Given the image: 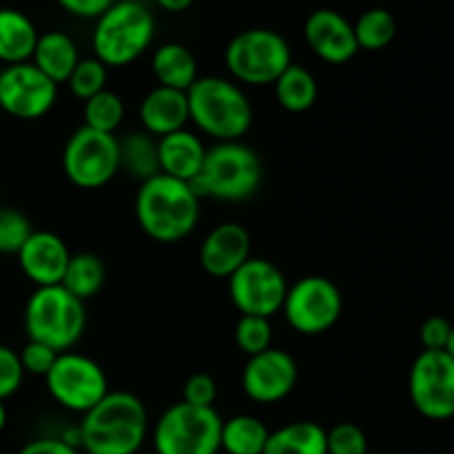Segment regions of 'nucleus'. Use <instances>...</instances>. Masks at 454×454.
Segmentation results:
<instances>
[{
  "mask_svg": "<svg viewBox=\"0 0 454 454\" xmlns=\"http://www.w3.org/2000/svg\"><path fill=\"white\" fill-rule=\"evenodd\" d=\"M149 434V412L137 395L109 390L82 415L78 443L87 454H136Z\"/></svg>",
  "mask_w": 454,
  "mask_h": 454,
  "instance_id": "obj_1",
  "label": "nucleus"
},
{
  "mask_svg": "<svg viewBox=\"0 0 454 454\" xmlns=\"http://www.w3.org/2000/svg\"><path fill=\"white\" fill-rule=\"evenodd\" d=\"M200 200L193 184L160 173L137 189L136 220L155 242H180L198 226Z\"/></svg>",
  "mask_w": 454,
  "mask_h": 454,
  "instance_id": "obj_2",
  "label": "nucleus"
},
{
  "mask_svg": "<svg viewBox=\"0 0 454 454\" xmlns=\"http://www.w3.org/2000/svg\"><path fill=\"white\" fill-rule=\"evenodd\" d=\"M189 120L215 142H239L253 127V106L238 82L204 75L186 91Z\"/></svg>",
  "mask_w": 454,
  "mask_h": 454,
  "instance_id": "obj_3",
  "label": "nucleus"
},
{
  "mask_svg": "<svg viewBox=\"0 0 454 454\" xmlns=\"http://www.w3.org/2000/svg\"><path fill=\"white\" fill-rule=\"evenodd\" d=\"M264 182L262 158L244 142H215L207 149L202 171L193 189L200 198L220 202H244L260 191Z\"/></svg>",
  "mask_w": 454,
  "mask_h": 454,
  "instance_id": "obj_4",
  "label": "nucleus"
},
{
  "mask_svg": "<svg viewBox=\"0 0 454 454\" xmlns=\"http://www.w3.org/2000/svg\"><path fill=\"white\" fill-rule=\"evenodd\" d=\"M155 38V18L137 0H115L100 18H96L91 47L93 58L109 67H127L136 62Z\"/></svg>",
  "mask_w": 454,
  "mask_h": 454,
  "instance_id": "obj_5",
  "label": "nucleus"
},
{
  "mask_svg": "<svg viewBox=\"0 0 454 454\" xmlns=\"http://www.w3.org/2000/svg\"><path fill=\"white\" fill-rule=\"evenodd\" d=\"M27 340L51 346L56 353L74 350L87 331V306L62 284L35 288L25 304Z\"/></svg>",
  "mask_w": 454,
  "mask_h": 454,
  "instance_id": "obj_6",
  "label": "nucleus"
},
{
  "mask_svg": "<svg viewBox=\"0 0 454 454\" xmlns=\"http://www.w3.org/2000/svg\"><path fill=\"white\" fill-rule=\"evenodd\" d=\"M224 62L229 74L248 87H266L293 65L286 38L273 29L255 27L239 31L226 44Z\"/></svg>",
  "mask_w": 454,
  "mask_h": 454,
  "instance_id": "obj_7",
  "label": "nucleus"
},
{
  "mask_svg": "<svg viewBox=\"0 0 454 454\" xmlns=\"http://www.w3.org/2000/svg\"><path fill=\"white\" fill-rule=\"evenodd\" d=\"M222 424L224 419L215 408L173 403L155 424V454H217L222 450Z\"/></svg>",
  "mask_w": 454,
  "mask_h": 454,
  "instance_id": "obj_8",
  "label": "nucleus"
},
{
  "mask_svg": "<svg viewBox=\"0 0 454 454\" xmlns=\"http://www.w3.org/2000/svg\"><path fill=\"white\" fill-rule=\"evenodd\" d=\"M62 171L78 189L96 191L106 186L120 173L118 137L82 124L62 149Z\"/></svg>",
  "mask_w": 454,
  "mask_h": 454,
  "instance_id": "obj_9",
  "label": "nucleus"
},
{
  "mask_svg": "<svg viewBox=\"0 0 454 454\" xmlns=\"http://www.w3.org/2000/svg\"><path fill=\"white\" fill-rule=\"evenodd\" d=\"M44 384L58 406L78 415L89 412L109 395L105 368L96 359L74 350L58 355L56 364L44 377Z\"/></svg>",
  "mask_w": 454,
  "mask_h": 454,
  "instance_id": "obj_10",
  "label": "nucleus"
},
{
  "mask_svg": "<svg viewBox=\"0 0 454 454\" xmlns=\"http://www.w3.org/2000/svg\"><path fill=\"white\" fill-rule=\"evenodd\" d=\"M344 300L333 279L322 275H306L295 284H288L282 315L288 326L306 337L324 335L341 317Z\"/></svg>",
  "mask_w": 454,
  "mask_h": 454,
  "instance_id": "obj_11",
  "label": "nucleus"
},
{
  "mask_svg": "<svg viewBox=\"0 0 454 454\" xmlns=\"http://www.w3.org/2000/svg\"><path fill=\"white\" fill-rule=\"evenodd\" d=\"M408 395L421 417L448 421L454 417V359L446 350H421L408 375Z\"/></svg>",
  "mask_w": 454,
  "mask_h": 454,
  "instance_id": "obj_12",
  "label": "nucleus"
},
{
  "mask_svg": "<svg viewBox=\"0 0 454 454\" xmlns=\"http://www.w3.org/2000/svg\"><path fill=\"white\" fill-rule=\"evenodd\" d=\"M288 282L278 264L251 257L229 278V297L239 315L266 317L282 313Z\"/></svg>",
  "mask_w": 454,
  "mask_h": 454,
  "instance_id": "obj_13",
  "label": "nucleus"
},
{
  "mask_svg": "<svg viewBox=\"0 0 454 454\" xmlns=\"http://www.w3.org/2000/svg\"><path fill=\"white\" fill-rule=\"evenodd\" d=\"M58 84L34 62L9 65L0 71V109L16 120H38L53 109Z\"/></svg>",
  "mask_w": 454,
  "mask_h": 454,
  "instance_id": "obj_14",
  "label": "nucleus"
},
{
  "mask_svg": "<svg viewBox=\"0 0 454 454\" xmlns=\"http://www.w3.org/2000/svg\"><path fill=\"white\" fill-rule=\"evenodd\" d=\"M300 366L295 357L282 348H273L248 357L242 371V390L251 402L270 406L279 403L297 388Z\"/></svg>",
  "mask_w": 454,
  "mask_h": 454,
  "instance_id": "obj_15",
  "label": "nucleus"
},
{
  "mask_svg": "<svg viewBox=\"0 0 454 454\" xmlns=\"http://www.w3.org/2000/svg\"><path fill=\"white\" fill-rule=\"evenodd\" d=\"M304 38L310 51L328 65H344L357 56L353 22L335 9H315L304 22Z\"/></svg>",
  "mask_w": 454,
  "mask_h": 454,
  "instance_id": "obj_16",
  "label": "nucleus"
},
{
  "mask_svg": "<svg viewBox=\"0 0 454 454\" xmlns=\"http://www.w3.org/2000/svg\"><path fill=\"white\" fill-rule=\"evenodd\" d=\"M16 257L22 275L35 288H43L58 286L62 282L67 264L71 260V251L60 235L51 233V231H34Z\"/></svg>",
  "mask_w": 454,
  "mask_h": 454,
  "instance_id": "obj_17",
  "label": "nucleus"
},
{
  "mask_svg": "<svg viewBox=\"0 0 454 454\" xmlns=\"http://www.w3.org/2000/svg\"><path fill=\"white\" fill-rule=\"evenodd\" d=\"M251 233L239 222H222L208 231L200 247V266L217 279H229L239 266L251 260Z\"/></svg>",
  "mask_w": 454,
  "mask_h": 454,
  "instance_id": "obj_18",
  "label": "nucleus"
},
{
  "mask_svg": "<svg viewBox=\"0 0 454 454\" xmlns=\"http://www.w3.org/2000/svg\"><path fill=\"white\" fill-rule=\"evenodd\" d=\"M204 158H207V145L198 133L189 129L158 137V162L162 176L193 184L202 171Z\"/></svg>",
  "mask_w": 454,
  "mask_h": 454,
  "instance_id": "obj_19",
  "label": "nucleus"
},
{
  "mask_svg": "<svg viewBox=\"0 0 454 454\" xmlns=\"http://www.w3.org/2000/svg\"><path fill=\"white\" fill-rule=\"evenodd\" d=\"M142 131L153 137H164L186 129L189 120V100L186 91L168 87H153L140 102Z\"/></svg>",
  "mask_w": 454,
  "mask_h": 454,
  "instance_id": "obj_20",
  "label": "nucleus"
},
{
  "mask_svg": "<svg viewBox=\"0 0 454 454\" xmlns=\"http://www.w3.org/2000/svg\"><path fill=\"white\" fill-rule=\"evenodd\" d=\"M38 35L34 20L27 13L13 7H0V62H4V67L31 62Z\"/></svg>",
  "mask_w": 454,
  "mask_h": 454,
  "instance_id": "obj_21",
  "label": "nucleus"
},
{
  "mask_svg": "<svg viewBox=\"0 0 454 454\" xmlns=\"http://www.w3.org/2000/svg\"><path fill=\"white\" fill-rule=\"evenodd\" d=\"M151 71L158 80V87L177 89V91H189L200 78L193 51L180 43L160 44L151 58Z\"/></svg>",
  "mask_w": 454,
  "mask_h": 454,
  "instance_id": "obj_22",
  "label": "nucleus"
},
{
  "mask_svg": "<svg viewBox=\"0 0 454 454\" xmlns=\"http://www.w3.org/2000/svg\"><path fill=\"white\" fill-rule=\"evenodd\" d=\"M31 62L49 80H53L56 84H62L69 80L71 71L80 62V53L74 38L67 35L65 31H47V34L38 35Z\"/></svg>",
  "mask_w": 454,
  "mask_h": 454,
  "instance_id": "obj_23",
  "label": "nucleus"
},
{
  "mask_svg": "<svg viewBox=\"0 0 454 454\" xmlns=\"http://www.w3.org/2000/svg\"><path fill=\"white\" fill-rule=\"evenodd\" d=\"M264 454H328L326 428L315 421H291L270 430Z\"/></svg>",
  "mask_w": 454,
  "mask_h": 454,
  "instance_id": "obj_24",
  "label": "nucleus"
},
{
  "mask_svg": "<svg viewBox=\"0 0 454 454\" xmlns=\"http://www.w3.org/2000/svg\"><path fill=\"white\" fill-rule=\"evenodd\" d=\"M120 149V171L127 173L133 180L146 182L160 176L158 162V137L146 131H131L118 140Z\"/></svg>",
  "mask_w": 454,
  "mask_h": 454,
  "instance_id": "obj_25",
  "label": "nucleus"
},
{
  "mask_svg": "<svg viewBox=\"0 0 454 454\" xmlns=\"http://www.w3.org/2000/svg\"><path fill=\"white\" fill-rule=\"evenodd\" d=\"M273 89L279 106L291 114H304V111L313 109L319 96L317 78L306 67L295 65V62L275 80Z\"/></svg>",
  "mask_w": 454,
  "mask_h": 454,
  "instance_id": "obj_26",
  "label": "nucleus"
},
{
  "mask_svg": "<svg viewBox=\"0 0 454 454\" xmlns=\"http://www.w3.org/2000/svg\"><path fill=\"white\" fill-rule=\"evenodd\" d=\"M270 430L253 415H235L222 424L220 446L226 454H264Z\"/></svg>",
  "mask_w": 454,
  "mask_h": 454,
  "instance_id": "obj_27",
  "label": "nucleus"
},
{
  "mask_svg": "<svg viewBox=\"0 0 454 454\" xmlns=\"http://www.w3.org/2000/svg\"><path fill=\"white\" fill-rule=\"evenodd\" d=\"M105 282V262L96 253H75V255H71L69 264H67L65 278H62L60 284L80 301H87L102 291Z\"/></svg>",
  "mask_w": 454,
  "mask_h": 454,
  "instance_id": "obj_28",
  "label": "nucleus"
},
{
  "mask_svg": "<svg viewBox=\"0 0 454 454\" xmlns=\"http://www.w3.org/2000/svg\"><path fill=\"white\" fill-rule=\"evenodd\" d=\"M355 38H357V47L366 49V51H380L386 49L397 35V22L388 9H368L357 22L353 25Z\"/></svg>",
  "mask_w": 454,
  "mask_h": 454,
  "instance_id": "obj_29",
  "label": "nucleus"
},
{
  "mask_svg": "<svg viewBox=\"0 0 454 454\" xmlns=\"http://www.w3.org/2000/svg\"><path fill=\"white\" fill-rule=\"evenodd\" d=\"M124 114H127L124 100L118 93L111 91V89H105V91H100L98 96L84 100V127L96 129V131L115 136L120 124L124 122Z\"/></svg>",
  "mask_w": 454,
  "mask_h": 454,
  "instance_id": "obj_30",
  "label": "nucleus"
},
{
  "mask_svg": "<svg viewBox=\"0 0 454 454\" xmlns=\"http://www.w3.org/2000/svg\"><path fill=\"white\" fill-rule=\"evenodd\" d=\"M233 340L239 353L247 355V357L264 353L273 344V326H270V319L242 315L238 319V324H235Z\"/></svg>",
  "mask_w": 454,
  "mask_h": 454,
  "instance_id": "obj_31",
  "label": "nucleus"
},
{
  "mask_svg": "<svg viewBox=\"0 0 454 454\" xmlns=\"http://www.w3.org/2000/svg\"><path fill=\"white\" fill-rule=\"evenodd\" d=\"M106 80H109V69L98 58H80V62L67 80V87L78 100L84 102L105 91Z\"/></svg>",
  "mask_w": 454,
  "mask_h": 454,
  "instance_id": "obj_32",
  "label": "nucleus"
},
{
  "mask_svg": "<svg viewBox=\"0 0 454 454\" xmlns=\"http://www.w3.org/2000/svg\"><path fill=\"white\" fill-rule=\"evenodd\" d=\"M34 231L25 213L13 207H0V255H18Z\"/></svg>",
  "mask_w": 454,
  "mask_h": 454,
  "instance_id": "obj_33",
  "label": "nucleus"
},
{
  "mask_svg": "<svg viewBox=\"0 0 454 454\" xmlns=\"http://www.w3.org/2000/svg\"><path fill=\"white\" fill-rule=\"evenodd\" d=\"M326 452L328 454H368V437L357 424L341 421L326 430Z\"/></svg>",
  "mask_w": 454,
  "mask_h": 454,
  "instance_id": "obj_34",
  "label": "nucleus"
},
{
  "mask_svg": "<svg viewBox=\"0 0 454 454\" xmlns=\"http://www.w3.org/2000/svg\"><path fill=\"white\" fill-rule=\"evenodd\" d=\"M56 350L47 344H40V341L27 340V344L22 346V350L18 353L20 357V366L25 371V375H34V377H47V372L51 371V366L56 364L58 359Z\"/></svg>",
  "mask_w": 454,
  "mask_h": 454,
  "instance_id": "obj_35",
  "label": "nucleus"
},
{
  "mask_svg": "<svg viewBox=\"0 0 454 454\" xmlns=\"http://www.w3.org/2000/svg\"><path fill=\"white\" fill-rule=\"evenodd\" d=\"M22 380H25V371H22L18 353L0 344V402L13 397L20 390Z\"/></svg>",
  "mask_w": 454,
  "mask_h": 454,
  "instance_id": "obj_36",
  "label": "nucleus"
},
{
  "mask_svg": "<svg viewBox=\"0 0 454 454\" xmlns=\"http://www.w3.org/2000/svg\"><path fill=\"white\" fill-rule=\"evenodd\" d=\"M217 399V384L207 372H195L184 381L182 388V402L198 408H213Z\"/></svg>",
  "mask_w": 454,
  "mask_h": 454,
  "instance_id": "obj_37",
  "label": "nucleus"
},
{
  "mask_svg": "<svg viewBox=\"0 0 454 454\" xmlns=\"http://www.w3.org/2000/svg\"><path fill=\"white\" fill-rule=\"evenodd\" d=\"M452 326L454 324L448 322L442 315H433V317L426 319L419 328V341L424 350H446Z\"/></svg>",
  "mask_w": 454,
  "mask_h": 454,
  "instance_id": "obj_38",
  "label": "nucleus"
},
{
  "mask_svg": "<svg viewBox=\"0 0 454 454\" xmlns=\"http://www.w3.org/2000/svg\"><path fill=\"white\" fill-rule=\"evenodd\" d=\"M18 454H80L75 443L67 442V439H53V437H43L34 439V442L25 443V446L18 450Z\"/></svg>",
  "mask_w": 454,
  "mask_h": 454,
  "instance_id": "obj_39",
  "label": "nucleus"
},
{
  "mask_svg": "<svg viewBox=\"0 0 454 454\" xmlns=\"http://www.w3.org/2000/svg\"><path fill=\"white\" fill-rule=\"evenodd\" d=\"M67 13L78 18H100L115 0H56Z\"/></svg>",
  "mask_w": 454,
  "mask_h": 454,
  "instance_id": "obj_40",
  "label": "nucleus"
},
{
  "mask_svg": "<svg viewBox=\"0 0 454 454\" xmlns=\"http://www.w3.org/2000/svg\"><path fill=\"white\" fill-rule=\"evenodd\" d=\"M164 12H171V13H182L193 4V0H155Z\"/></svg>",
  "mask_w": 454,
  "mask_h": 454,
  "instance_id": "obj_41",
  "label": "nucleus"
},
{
  "mask_svg": "<svg viewBox=\"0 0 454 454\" xmlns=\"http://www.w3.org/2000/svg\"><path fill=\"white\" fill-rule=\"evenodd\" d=\"M7 426V408H4V402H0V433L4 430Z\"/></svg>",
  "mask_w": 454,
  "mask_h": 454,
  "instance_id": "obj_42",
  "label": "nucleus"
},
{
  "mask_svg": "<svg viewBox=\"0 0 454 454\" xmlns=\"http://www.w3.org/2000/svg\"><path fill=\"white\" fill-rule=\"evenodd\" d=\"M446 353L450 355L454 359V326H452V333H450V340H448V346H446Z\"/></svg>",
  "mask_w": 454,
  "mask_h": 454,
  "instance_id": "obj_43",
  "label": "nucleus"
},
{
  "mask_svg": "<svg viewBox=\"0 0 454 454\" xmlns=\"http://www.w3.org/2000/svg\"><path fill=\"white\" fill-rule=\"evenodd\" d=\"M368 454H381V452H368Z\"/></svg>",
  "mask_w": 454,
  "mask_h": 454,
  "instance_id": "obj_44",
  "label": "nucleus"
}]
</instances>
